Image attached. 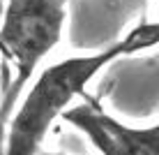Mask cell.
I'll return each instance as SVG.
<instances>
[{"label":"cell","instance_id":"obj_1","mask_svg":"<svg viewBox=\"0 0 159 155\" xmlns=\"http://www.w3.org/2000/svg\"><path fill=\"white\" fill-rule=\"evenodd\" d=\"M157 44V23L145 21L139 28L113 42L104 51L69 56L42 70L25 93L23 102L5 125V155H37L53 123L69 109L74 97L113 60L139 53Z\"/></svg>","mask_w":159,"mask_h":155},{"label":"cell","instance_id":"obj_2","mask_svg":"<svg viewBox=\"0 0 159 155\" xmlns=\"http://www.w3.org/2000/svg\"><path fill=\"white\" fill-rule=\"evenodd\" d=\"M69 0H7L0 23V49L14 65V76L0 104V137L35 70L62 37Z\"/></svg>","mask_w":159,"mask_h":155},{"label":"cell","instance_id":"obj_3","mask_svg":"<svg viewBox=\"0 0 159 155\" xmlns=\"http://www.w3.org/2000/svg\"><path fill=\"white\" fill-rule=\"evenodd\" d=\"M60 118L88 137L99 155H159V127H129L108 116L97 102L69 107Z\"/></svg>","mask_w":159,"mask_h":155},{"label":"cell","instance_id":"obj_4","mask_svg":"<svg viewBox=\"0 0 159 155\" xmlns=\"http://www.w3.org/2000/svg\"><path fill=\"white\" fill-rule=\"evenodd\" d=\"M37 155H65V153H46V151H39Z\"/></svg>","mask_w":159,"mask_h":155}]
</instances>
